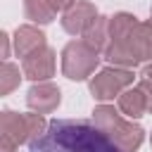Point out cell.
<instances>
[{"mask_svg": "<svg viewBox=\"0 0 152 152\" xmlns=\"http://www.w3.org/2000/svg\"><path fill=\"white\" fill-rule=\"evenodd\" d=\"M28 152H124L95 121L55 119L28 142Z\"/></svg>", "mask_w": 152, "mask_h": 152, "instance_id": "obj_1", "label": "cell"}, {"mask_svg": "<svg viewBox=\"0 0 152 152\" xmlns=\"http://www.w3.org/2000/svg\"><path fill=\"white\" fill-rule=\"evenodd\" d=\"M102 55L109 64L124 69L152 62V19L138 21L131 12H116L109 17V45Z\"/></svg>", "mask_w": 152, "mask_h": 152, "instance_id": "obj_2", "label": "cell"}, {"mask_svg": "<svg viewBox=\"0 0 152 152\" xmlns=\"http://www.w3.org/2000/svg\"><path fill=\"white\" fill-rule=\"evenodd\" d=\"M93 121L124 150V152H138V147L145 140V131L133 119H126L121 109H114V104H97L93 109Z\"/></svg>", "mask_w": 152, "mask_h": 152, "instance_id": "obj_3", "label": "cell"}, {"mask_svg": "<svg viewBox=\"0 0 152 152\" xmlns=\"http://www.w3.org/2000/svg\"><path fill=\"white\" fill-rule=\"evenodd\" d=\"M48 128V121L43 114H19L12 109H5L0 114V152H17L19 145L31 142Z\"/></svg>", "mask_w": 152, "mask_h": 152, "instance_id": "obj_4", "label": "cell"}, {"mask_svg": "<svg viewBox=\"0 0 152 152\" xmlns=\"http://www.w3.org/2000/svg\"><path fill=\"white\" fill-rule=\"evenodd\" d=\"M100 59H102V52L90 48L83 38L69 40L62 50V74L69 81H86L88 76L95 74Z\"/></svg>", "mask_w": 152, "mask_h": 152, "instance_id": "obj_5", "label": "cell"}, {"mask_svg": "<svg viewBox=\"0 0 152 152\" xmlns=\"http://www.w3.org/2000/svg\"><path fill=\"white\" fill-rule=\"evenodd\" d=\"M131 86H133V69H124V66H114V64L100 69L88 83L90 95L97 102H109Z\"/></svg>", "mask_w": 152, "mask_h": 152, "instance_id": "obj_6", "label": "cell"}, {"mask_svg": "<svg viewBox=\"0 0 152 152\" xmlns=\"http://www.w3.org/2000/svg\"><path fill=\"white\" fill-rule=\"evenodd\" d=\"M55 62H57V52L45 45L36 52H31L28 57L21 59V71L28 81L38 83V81H48L50 76H55Z\"/></svg>", "mask_w": 152, "mask_h": 152, "instance_id": "obj_7", "label": "cell"}, {"mask_svg": "<svg viewBox=\"0 0 152 152\" xmlns=\"http://www.w3.org/2000/svg\"><path fill=\"white\" fill-rule=\"evenodd\" d=\"M62 102V90L50 83V81H38L28 88L26 93V104L31 112H38V114H50L59 107Z\"/></svg>", "mask_w": 152, "mask_h": 152, "instance_id": "obj_8", "label": "cell"}, {"mask_svg": "<svg viewBox=\"0 0 152 152\" xmlns=\"http://www.w3.org/2000/svg\"><path fill=\"white\" fill-rule=\"evenodd\" d=\"M97 17V10L93 2H86V0H76L69 10H64L62 14V28L69 33V36H83V31L93 24V19Z\"/></svg>", "mask_w": 152, "mask_h": 152, "instance_id": "obj_9", "label": "cell"}, {"mask_svg": "<svg viewBox=\"0 0 152 152\" xmlns=\"http://www.w3.org/2000/svg\"><path fill=\"white\" fill-rule=\"evenodd\" d=\"M12 43H14V52H17V57H21V59L28 57L31 52H36V50H40V48L48 45V43H45V33H43L38 26H33V24L17 26Z\"/></svg>", "mask_w": 152, "mask_h": 152, "instance_id": "obj_10", "label": "cell"}, {"mask_svg": "<svg viewBox=\"0 0 152 152\" xmlns=\"http://www.w3.org/2000/svg\"><path fill=\"white\" fill-rule=\"evenodd\" d=\"M116 107L121 109L124 116L128 119H140L150 112V102H147V95L140 86H133V88H126L119 97H116Z\"/></svg>", "mask_w": 152, "mask_h": 152, "instance_id": "obj_11", "label": "cell"}, {"mask_svg": "<svg viewBox=\"0 0 152 152\" xmlns=\"http://www.w3.org/2000/svg\"><path fill=\"white\" fill-rule=\"evenodd\" d=\"M83 40H86L90 48H95L97 52H104L107 45H109V17L97 14V17L93 19V24L83 31Z\"/></svg>", "mask_w": 152, "mask_h": 152, "instance_id": "obj_12", "label": "cell"}, {"mask_svg": "<svg viewBox=\"0 0 152 152\" xmlns=\"http://www.w3.org/2000/svg\"><path fill=\"white\" fill-rule=\"evenodd\" d=\"M24 14L31 24H50L57 17V10L48 0H24Z\"/></svg>", "mask_w": 152, "mask_h": 152, "instance_id": "obj_13", "label": "cell"}, {"mask_svg": "<svg viewBox=\"0 0 152 152\" xmlns=\"http://www.w3.org/2000/svg\"><path fill=\"white\" fill-rule=\"evenodd\" d=\"M21 76H24V71H19L17 64L5 59L2 66H0V95H10L14 88H19Z\"/></svg>", "mask_w": 152, "mask_h": 152, "instance_id": "obj_14", "label": "cell"}, {"mask_svg": "<svg viewBox=\"0 0 152 152\" xmlns=\"http://www.w3.org/2000/svg\"><path fill=\"white\" fill-rule=\"evenodd\" d=\"M48 2H50V5H52L57 12H64V10H69V7H71L76 0H48Z\"/></svg>", "mask_w": 152, "mask_h": 152, "instance_id": "obj_15", "label": "cell"}, {"mask_svg": "<svg viewBox=\"0 0 152 152\" xmlns=\"http://www.w3.org/2000/svg\"><path fill=\"white\" fill-rule=\"evenodd\" d=\"M0 43H2V59H7L10 57V36L5 31L0 33Z\"/></svg>", "mask_w": 152, "mask_h": 152, "instance_id": "obj_16", "label": "cell"}, {"mask_svg": "<svg viewBox=\"0 0 152 152\" xmlns=\"http://www.w3.org/2000/svg\"><path fill=\"white\" fill-rule=\"evenodd\" d=\"M150 142H152V135H150Z\"/></svg>", "mask_w": 152, "mask_h": 152, "instance_id": "obj_17", "label": "cell"}, {"mask_svg": "<svg viewBox=\"0 0 152 152\" xmlns=\"http://www.w3.org/2000/svg\"><path fill=\"white\" fill-rule=\"evenodd\" d=\"M150 14H152V10H150Z\"/></svg>", "mask_w": 152, "mask_h": 152, "instance_id": "obj_18", "label": "cell"}]
</instances>
